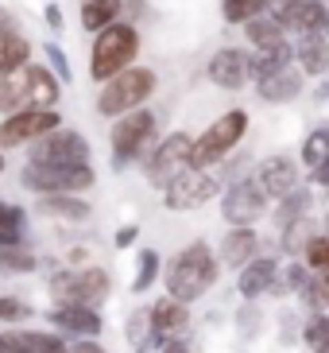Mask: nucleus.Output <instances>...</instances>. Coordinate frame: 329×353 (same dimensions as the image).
Here are the masks:
<instances>
[{
	"instance_id": "1",
	"label": "nucleus",
	"mask_w": 329,
	"mask_h": 353,
	"mask_svg": "<svg viewBox=\"0 0 329 353\" xmlns=\"http://www.w3.org/2000/svg\"><path fill=\"white\" fill-rule=\"evenodd\" d=\"M217 276H221V260L209 249V241L198 237V241H190V245H182V249L175 252V260H171L167 272H163V283H167V295H171V299L194 303L213 288Z\"/></svg>"
},
{
	"instance_id": "2",
	"label": "nucleus",
	"mask_w": 329,
	"mask_h": 353,
	"mask_svg": "<svg viewBox=\"0 0 329 353\" xmlns=\"http://www.w3.org/2000/svg\"><path fill=\"white\" fill-rule=\"evenodd\" d=\"M136 54H140V28L128 20L109 23L105 32H97V39L89 47V78L105 85L120 70L136 66Z\"/></svg>"
},
{
	"instance_id": "3",
	"label": "nucleus",
	"mask_w": 329,
	"mask_h": 353,
	"mask_svg": "<svg viewBox=\"0 0 329 353\" xmlns=\"http://www.w3.org/2000/svg\"><path fill=\"white\" fill-rule=\"evenodd\" d=\"M155 90H159L155 70H147V66H128V70H120L116 78H109V82L101 85V94H97V113L116 121V117L132 113V109H144L155 97Z\"/></svg>"
},
{
	"instance_id": "4",
	"label": "nucleus",
	"mask_w": 329,
	"mask_h": 353,
	"mask_svg": "<svg viewBox=\"0 0 329 353\" xmlns=\"http://www.w3.org/2000/svg\"><path fill=\"white\" fill-rule=\"evenodd\" d=\"M155 128H159V121H155L151 109H132V113H124L113 121V128H109V148H113V171H124V167L140 163V159L147 156L155 148Z\"/></svg>"
},
{
	"instance_id": "5",
	"label": "nucleus",
	"mask_w": 329,
	"mask_h": 353,
	"mask_svg": "<svg viewBox=\"0 0 329 353\" xmlns=\"http://www.w3.org/2000/svg\"><path fill=\"white\" fill-rule=\"evenodd\" d=\"M244 132H248V113L244 109H229V113H221L206 132L194 136V144H190V167H202V171L217 167L233 148L240 144V140H244Z\"/></svg>"
},
{
	"instance_id": "6",
	"label": "nucleus",
	"mask_w": 329,
	"mask_h": 353,
	"mask_svg": "<svg viewBox=\"0 0 329 353\" xmlns=\"http://www.w3.org/2000/svg\"><path fill=\"white\" fill-rule=\"evenodd\" d=\"M20 183L35 194H85L93 190L97 183V171L93 163H70V167H59V163H23L20 171Z\"/></svg>"
},
{
	"instance_id": "7",
	"label": "nucleus",
	"mask_w": 329,
	"mask_h": 353,
	"mask_svg": "<svg viewBox=\"0 0 329 353\" xmlns=\"http://www.w3.org/2000/svg\"><path fill=\"white\" fill-rule=\"evenodd\" d=\"M109 272L105 268H62L51 276L47 291H51L54 307H101L109 299Z\"/></svg>"
},
{
	"instance_id": "8",
	"label": "nucleus",
	"mask_w": 329,
	"mask_h": 353,
	"mask_svg": "<svg viewBox=\"0 0 329 353\" xmlns=\"http://www.w3.org/2000/svg\"><path fill=\"white\" fill-rule=\"evenodd\" d=\"M217 190L221 187H217V179L209 175V171L186 167L182 175H175L163 187V206L171 210V214H194V210H202L206 202H213Z\"/></svg>"
},
{
	"instance_id": "9",
	"label": "nucleus",
	"mask_w": 329,
	"mask_h": 353,
	"mask_svg": "<svg viewBox=\"0 0 329 353\" xmlns=\"http://www.w3.org/2000/svg\"><path fill=\"white\" fill-rule=\"evenodd\" d=\"M190 144H194V140H190L186 132H171V136H163V140H159V144H155L144 159H140V163H144L147 183L163 190L175 175H182L186 167H190Z\"/></svg>"
},
{
	"instance_id": "10",
	"label": "nucleus",
	"mask_w": 329,
	"mask_h": 353,
	"mask_svg": "<svg viewBox=\"0 0 329 353\" xmlns=\"http://www.w3.org/2000/svg\"><path fill=\"white\" fill-rule=\"evenodd\" d=\"M93 159V148L78 128H51L47 136H39L31 144V163H59V167H70V163H89Z\"/></svg>"
},
{
	"instance_id": "11",
	"label": "nucleus",
	"mask_w": 329,
	"mask_h": 353,
	"mask_svg": "<svg viewBox=\"0 0 329 353\" xmlns=\"http://www.w3.org/2000/svg\"><path fill=\"white\" fill-rule=\"evenodd\" d=\"M59 125H62L59 109H20V113H8L4 121H0V148L12 152V148L35 144L39 136H47Z\"/></svg>"
},
{
	"instance_id": "12",
	"label": "nucleus",
	"mask_w": 329,
	"mask_h": 353,
	"mask_svg": "<svg viewBox=\"0 0 329 353\" xmlns=\"http://www.w3.org/2000/svg\"><path fill=\"white\" fill-rule=\"evenodd\" d=\"M268 12L287 32L329 35V4L326 0H268Z\"/></svg>"
},
{
	"instance_id": "13",
	"label": "nucleus",
	"mask_w": 329,
	"mask_h": 353,
	"mask_svg": "<svg viewBox=\"0 0 329 353\" xmlns=\"http://www.w3.org/2000/svg\"><path fill=\"white\" fill-rule=\"evenodd\" d=\"M268 202L271 198L259 190L256 179H237L233 187L221 194V218L229 221V225H256L264 214H268Z\"/></svg>"
},
{
	"instance_id": "14",
	"label": "nucleus",
	"mask_w": 329,
	"mask_h": 353,
	"mask_svg": "<svg viewBox=\"0 0 329 353\" xmlns=\"http://www.w3.org/2000/svg\"><path fill=\"white\" fill-rule=\"evenodd\" d=\"M252 54L240 51V47H221L217 54H209L206 63V78L217 90H244L252 82Z\"/></svg>"
},
{
	"instance_id": "15",
	"label": "nucleus",
	"mask_w": 329,
	"mask_h": 353,
	"mask_svg": "<svg viewBox=\"0 0 329 353\" xmlns=\"http://www.w3.org/2000/svg\"><path fill=\"white\" fill-rule=\"evenodd\" d=\"M51 330H59L62 338H101L105 319L97 314V307H51L47 311Z\"/></svg>"
},
{
	"instance_id": "16",
	"label": "nucleus",
	"mask_w": 329,
	"mask_h": 353,
	"mask_svg": "<svg viewBox=\"0 0 329 353\" xmlns=\"http://www.w3.org/2000/svg\"><path fill=\"white\" fill-rule=\"evenodd\" d=\"M256 183H259V190H264L271 202H279V198H287L290 190L299 187V163H295L290 156H271V159L259 163Z\"/></svg>"
},
{
	"instance_id": "17",
	"label": "nucleus",
	"mask_w": 329,
	"mask_h": 353,
	"mask_svg": "<svg viewBox=\"0 0 329 353\" xmlns=\"http://www.w3.org/2000/svg\"><path fill=\"white\" fill-rule=\"evenodd\" d=\"M279 276L275 256H252L244 268H237V291L244 303H256L259 295H271V283Z\"/></svg>"
},
{
	"instance_id": "18",
	"label": "nucleus",
	"mask_w": 329,
	"mask_h": 353,
	"mask_svg": "<svg viewBox=\"0 0 329 353\" xmlns=\"http://www.w3.org/2000/svg\"><path fill=\"white\" fill-rule=\"evenodd\" d=\"M35 214L62 225H85L93 218V206L85 202V194H43L35 202Z\"/></svg>"
},
{
	"instance_id": "19",
	"label": "nucleus",
	"mask_w": 329,
	"mask_h": 353,
	"mask_svg": "<svg viewBox=\"0 0 329 353\" xmlns=\"http://www.w3.org/2000/svg\"><path fill=\"white\" fill-rule=\"evenodd\" d=\"M0 353H66V338L59 330H4Z\"/></svg>"
},
{
	"instance_id": "20",
	"label": "nucleus",
	"mask_w": 329,
	"mask_h": 353,
	"mask_svg": "<svg viewBox=\"0 0 329 353\" xmlns=\"http://www.w3.org/2000/svg\"><path fill=\"white\" fill-rule=\"evenodd\" d=\"M302 85H306V74L299 66H283V70L268 74V78H259L256 82V94L264 97L268 105H287L302 94Z\"/></svg>"
},
{
	"instance_id": "21",
	"label": "nucleus",
	"mask_w": 329,
	"mask_h": 353,
	"mask_svg": "<svg viewBox=\"0 0 329 353\" xmlns=\"http://www.w3.org/2000/svg\"><path fill=\"white\" fill-rule=\"evenodd\" d=\"M190 303H178L171 299V295H163V299H155L151 307H147V322H151L155 334H167V338H182L186 330H190V311H186Z\"/></svg>"
},
{
	"instance_id": "22",
	"label": "nucleus",
	"mask_w": 329,
	"mask_h": 353,
	"mask_svg": "<svg viewBox=\"0 0 329 353\" xmlns=\"http://www.w3.org/2000/svg\"><path fill=\"white\" fill-rule=\"evenodd\" d=\"M62 85L51 66L28 63V109H59Z\"/></svg>"
},
{
	"instance_id": "23",
	"label": "nucleus",
	"mask_w": 329,
	"mask_h": 353,
	"mask_svg": "<svg viewBox=\"0 0 329 353\" xmlns=\"http://www.w3.org/2000/svg\"><path fill=\"white\" fill-rule=\"evenodd\" d=\"M259 252V237H256V229L252 225H229V233L221 237V264H229V268H244L248 260Z\"/></svg>"
},
{
	"instance_id": "24",
	"label": "nucleus",
	"mask_w": 329,
	"mask_h": 353,
	"mask_svg": "<svg viewBox=\"0 0 329 353\" xmlns=\"http://www.w3.org/2000/svg\"><path fill=\"white\" fill-rule=\"evenodd\" d=\"M295 47V63L310 78H326L329 74V39L326 35H299L290 43Z\"/></svg>"
},
{
	"instance_id": "25",
	"label": "nucleus",
	"mask_w": 329,
	"mask_h": 353,
	"mask_svg": "<svg viewBox=\"0 0 329 353\" xmlns=\"http://www.w3.org/2000/svg\"><path fill=\"white\" fill-rule=\"evenodd\" d=\"M244 32H248V47H252V51H271V47H283V43H287V28H283L271 12L248 20Z\"/></svg>"
},
{
	"instance_id": "26",
	"label": "nucleus",
	"mask_w": 329,
	"mask_h": 353,
	"mask_svg": "<svg viewBox=\"0 0 329 353\" xmlns=\"http://www.w3.org/2000/svg\"><path fill=\"white\" fill-rule=\"evenodd\" d=\"M28 109V63L0 78V113H20Z\"/></svg>"
},
{
	"instance_id": "27",
	"label": "nucleus",
	"mask_w": 329,
	"mask_h": 353,
	"mask_svg": "<svg viewBox=\"0 0 329 353\" xmlns=\"http://www.w3.org/2000/svg\"><path fill=\"white\" fill-rule=\"evenodd\" d=\"M310 210H314V190H310V187H295L287 198H279V202H275V225L287 229L290 221L310 218Z\"/></svg>"
},
{
	"instance_id": "28",
	"label": "nucleus",
	"mask_w": 329,
	"mask_h": 353,
	"mask_svg": "<svg viewBox=\"0 0 329 353\" xmlns=\"http://www.w3.org/2000/svg\"><path fill=\"white\" fill-rule=\"evenodd\" d=\"M120 4L124 0H82V28L85 32H105L109 23L120 20Z\"/></svg>"
},
{
	"instance_id": "29",
	"label": "nucleus",
	"mask_w": 329,
	"mask_h": 353,
	"mask_svg": "<svg viewBox=\"0 0 329 353\" xmlns=\"http://www.w3.org/2000/svg\"><path fill=\"white\" fill-rule=\"evenodd\" d=\"M31 63V43L20 32H0V78Z\"/></svg>"
},
{
	"instance_id": "30",
	"label": "nucleus",
	"mask_w": 329,
	"mask_h": 353,
	"mask_svg": "<svg viewBox=\"0 0 329 353\" xmlns=\"http://www.w3.org/2000/svg\"><path fill=\"white\" fill-rule=\"evenodd\" d=\"M39 268V256L28 245H0V276H31Z\"/></svg>"
},
{
	"instance_id": "31",
	"label": "nucleus",
	"mask_w": 329,
	"mask_h": 353,
	"mask_svg": "<svg viewBox=\"0 0 329 353\" xmlns=\"http://www.w3.org/2000/svg\"><path fill=\"white\" fill-rule=\"evenodd\" d=\"M290 59H295V47L290 43H283V47H271V51H252V82H259V78H268V74L283 70V66H290Z\"/></svg>"
},
{
	"instance_id": "32",
	"label": "nucleus",
	"mask_w": 329,
	"mask_h": 353,
	"mask_svg": "<svg viewBox=\"0 0 329 353\" xmlns=\"http://www.w3.org/2000/svg\"><path fill=\"white\" fill-rule=\"evenodd\" d=\"M306 314H326L329 311V272H310V280L299 291Z\"/></svg>"
},
{
	"instance_id": "33",
	"label": "nucleus",
	"mask_w": 329,
	"mask_h": 353,
	"mask_svg": "<svg viewBox=\"0 0 329 353\" xmlns=\"http://www.w3.org/2000/svg\"><path fill=\"white\" fill-rule=\"evenodd\" d=\"M310 280V268H306V260H287V264H279V276L275 283H271V295H299L302 283Z\"/></svg>"
},
{
	"instance_id": "34",
	"label": "nucleus",
	"mask_w": 329,
	"mask_h": 353,
	"mask_svg": "<svg viewBox=\"0 0 329 353\" xmlns=\"http://www.w3.org/2000/svg\"><path fill=\"white\" fill-rule=\"evenodd\" d=\"M23 214L20 206H12V202H0V245H28V233H23Z\"/></svg>"
},
{
	"instance_id": "35",
	"label": "nucleus",
	"mask_w": 329,
	"mask_h": 353,
	"mask_svg": "<svg viewBox=\"0 0 329 353\" xmlns=\"http://www.w3.org/2000/svg\"><path fill=\"white\" fill-rule=\"evenodd\" d=\"M302 167L306 171H314V167H321L329 159V125H318V128H310V136L302 140V152H299Z\"/></svg>"
},
{
	"instance_id": "36",
	"label": "nucleus",
	"mask_w": 329,
	"mask_h": 353,
	"mask_svg": "<svg viewBox=\"0 0 329 353\" xmlns=\"http://www.w3.org/2000/svg\"><path fill=\"white\" fill-rule=\"evenodd\" d=\"M159 272H163V260H159V252H155V249H140V252H136V280H132L136 295L151 291V283L159 280Z\"/></svg>"
},
{
	"instance_id": "37",
	"label": "nucleus",
	"mask_w": 329,
	"mask_h": 353,
	"mask_svg": "<svg viewBox=\"0 0 329 353\" xmlns=\"http://www.w3.org/2000/svg\"><path fill=\"white\" fill-rule=\"evenodd\" d=\"M310 237H314V229H310V218L290 221L287 229H279V245H283V252H287L290 260H302V252H306Z\"/></svg>"
},
{
	"instance_id": "38",
	"label": "nucleus",
	"mask_w": 329,
	"mask_h": 353,
	"mask_svg": "<svg viewBox=\"0 0 329 353\" xmlns=\"http://www.w3.org/2000/svg\"><path fill=\"white\" fill-rule=\"evenodd\" d=\"M264 12H268V0H221L225 23H240V28H244L248 20H256Z\"/></svg>"
},
{
	"instance_id": "39",
	"label": "nucleus",
	"mask_w": 329,
	"mask_h": 353,
	"mask_svg": "<svg viewBox=\"0 0 329 353\" xmlns=\"http://www.w3.org/2000/svg\"><path fill=\"white\" fill-rule=\"evenodd\" d=\"M136 353H190V345L182 338H167V334L147 330L140 342H136Z\"/></svg>"
},
{
	"instance_id": "40",
	"label": "nucleus",
	"mask_w": 329,
	"mask_h": 353,
	"mask_svg": "<svg viewBox=\"0 0 329 353\" xmlns=\"http://www.w3.org/2000/svg\"><path fill=\"white\" fill-rule=\"evenodd\" d=\"M310 272H329V233H318V237H310L306 252H302Z\"/></svg>"
},
{
	"instance_id": "41",
	"label": "nucleus",
	"mask_w": 329,
	"mask_h": 353,
	"mask_svg": "<svg viewBox=\"0 0 329 353\" xmlns=\"http://www.w3.org/2000/svg\"><path fill=\"white\" fill-rule=\"evenodd\" d=\"M31 303L28 299H20V295H0V322H12V326H16V322H28L31 319Z\"/></svg>"
},
{
	"instance_id": "42",
	"label": "nucleus",
	"mask_w": 329,
	"mask_h": 353,
	"mask_svg": "<svg viewBox=\"0 0 329 353\" xmlns=\"http://www.w3.org/2000/svg\"><path fill=\"white\" fill-rule=\"evenodd\" d=\"M326 338H329V314H310L306 326H302V342H306L310 350H318Z\"/></svg>"
},
{
	"instance_id": "43",
	"label": "nucleus",
	"mask_w": 329,
	"mask_h": 353,
	"mask_svg": "<svg viewBox=\"0 0 329 353\" xmlns=\"http://www.w3.org/2000/svg\"><path fill=\"white\" fill-rule=\"evenodd\" d=\"M43 54H47L51 70L62 78V85H70V82H74V70H70V59H66V51H62L59 43H47V47H43Z\"/></svg>"
},
{
	"instance_id": "44",
	"label": "nucleus",
	"mask_w": 329,
	"mask_h": 353,
	"mask_svg": "<svg viewBox=\"0 0 329 353\" xmlns=\"http://www.w3.org/2000/svg\"><path fill=\"white\" fill-rule=\"evenodd\" d=\"M136 237H140V225H120L113 233V245H116V249H132Z\"/></svg>"
},
{
	"instance_id": "45",
	"label": "nucleus",
	"mask_w": 329,
	"mask_h": 353,
	"mask_svg": "<svg viewBox=\"0 0 329 353\" xmlns=\"http://www.w3.org/2000/svg\"><path fill=\"white\" fill-rule=\"evenodd\" d=\"M43 20H47V28H51L54 35L66 32V20H62V8H59V4H47V8H43Z\"/></svg>"
},
{
	"instance_id": "46",
	"label": "nucleus",
	"mask_w": 329,
	"mask_h": 353,
	"mask_svg": "<svg viewBox=\"0 0 329 353\" xmlns=\"http://www.w3.org/2000/svg\"><path fill=\"white\" fill-rule=\"evenodd\" d=\"M66 353H105V345H97V338H74L66 342Z\"/></svg>"
},
{
	"instance_id": "47",
	"label": "nucleus",
	"mask_w": 329,
	"mask_h": 353,
	"mask_svg": "<svg viewBox=\"0 0 329 353\" xmlns=\"http://www.w3.org/2000/svg\"><path fill=\"white\" fill-rule=\"evenodd\" d=\"M310 179H314L318 187H329V159H326L321 167H314V171H310Z\"/></svg>"
},
{
	"instance_id": "48",
	"label": "nucleus",
	"mask_w": 329,
	"mask_h": 353,
	"mask_svg": "<svg viewBox=\"0 0 329 353\" xmlns=\"http://www.w3.org/2000/svg\"><path fill=\"white\" fill-rule=\"evenodd\" d=\"M314 353H329V338H326V342H321V345H318V350H314Z\"/></svg>"
},
{
	"instance_id": "49",
	"label": "nucleus",
	"mask_w": 329,
	"mask_h": 353,
	"mask_svg": "<svg viewBox=\"0 0 329 353\" xmlns=\"http://www.w3.org/2000/svg\"><path fill=\"white\" fill-rule=\"evenodd\" d=\"M0 175H4V148H0Z\"/></svg>"
},
{
	"instance_id": "50",
	"label": "nucleus",
	"mask_w": 329,
	"mask_h": 353,
	"mask_svg": "<svg viewBox=\"0 0 329 353\" xmlns=\"http://www.w3.org/2000/svg\"><path fill=\"white\" fill-rule=\"evenodd\" d=\"M321 225H326V233H329V214H326V221H321Z\"/></svg>"
},
{
	"instance_id": "51",
	"label": "nucleus",
	"mask_w": 329,
	"mask_h": 353,
	"mask_svg": "<svg viewBox=\"0 0 329 353\" xmlns=\"http://www.w3.org/2000/svg\"><path fill=\"white\" fill-rule=\"evenodd\" d=\"M326 194H329V187H326Z\"/></svg>"
},
{
	"instance_id": "52",
	"label": "nucleus",
	"mask_w": 329,
	"mask_h": 353,
	"mask_svg": "<svg viewBox=\"0 0 329 353\" xmlns=\"http://www.w3.org/2000/svg\"><path fill=\"white\" fill-rule=\"evenodd\" d=\"M326 4H329V0H326Z\"/></svg>"
}]
</instances>
